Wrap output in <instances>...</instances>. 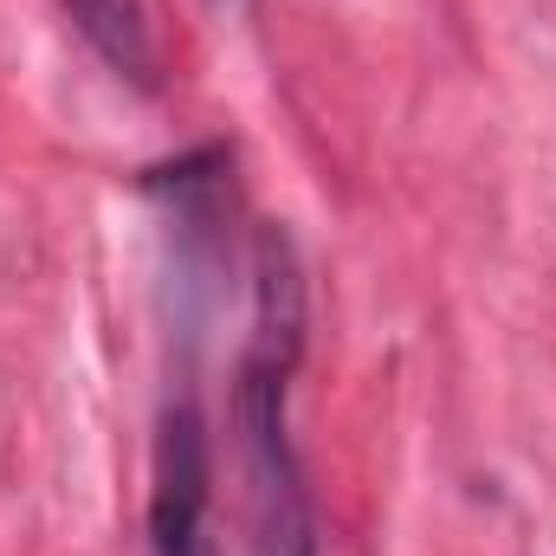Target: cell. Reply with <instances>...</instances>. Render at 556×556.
Wrapping results in <instances>:
<instances>
[{
    "mask_svg": "<svg viewBox=\"0 0 556 556\" xmlns=\"http://www.w3.org/2000/svg\"><path fill=\"white\" fill-rule=\"evenodd\" d=\"M298 363V266L285 233L260 240V330L240 369V453H247V556H317L298 453L285 440V376Z\"/></svg>",
    "mask_w": 556,
    "mask_h": 556,
    "instance_id": "1",
    "label": "cell"
},
{
    "mask_svg": "<svg viewBox=\"0 0 556 556\" xmlns=\"http://www.w3.org/2000/svg\"><path fill=\"white\" fill-rule=\"evenodd\" d=\"M207 505H214V446L207 420L175 402L155 433V472H149V551L155 556H214L207 544Z\"/></svg>",
    "mask_w": 556,
    "mask_h": 556,
    "instance_id": "2",
    "label": "cell"
},
{
    "mask_svg": "<svg viewBox=\"0 0 556 556\" xmlns=\"http://www.w3.org/2000/svg\"><path fill=\"white\" fill-rule=\"evenodd\" d=\"M65 13L78 20V33L98 46V59L117 72V78H137L155 85V20H149V0H65Z\"/></svg>",
    "mask_w": 556,
    "mask_h": 556,
    "instance_id": "3",
    "label": "cell"
},
{
    "mask_svg": "<svg viewBox=\"0 0 556 556\" xmlns=\"http://www.w3.org/2000/svg\"><path fill=\"white\" fill-rule=\"evenodd\" d=\"M214 7H240V0H214Z\"/></svg>",
    "mask_w": 556,
    "mask_h": 556,
    "instance_id": "4",
    "label": "cell"
}]
</instances>
